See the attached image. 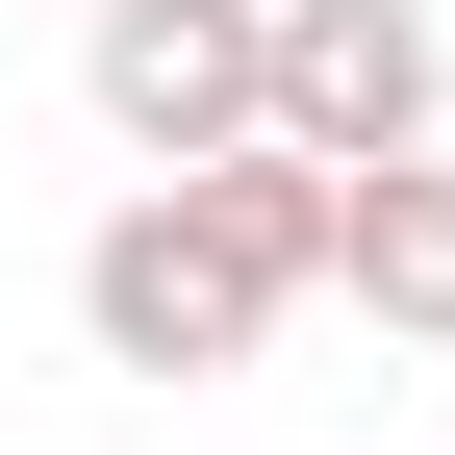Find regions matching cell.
Instances as JSON below:
<instances>
[{
  "label": "cell",
  "instance_id": "obj_4",
  "mask_svg": "<svg viewBox=\"0 0 455 455\" xmlns=\"http://www.w3.org/2000/svg\"><path fill=\"white\" fill-rule=\"evenodd\" d=\"M329 304L455 355V152H379V178H329Z\"/></svg>",
  "mask_w": 455,
  "mask_h": 455
},
{
  "label": "cell",
  "instance_id": "obj_3",
  "mask_svg": "<svg viewBox=\"0 0 455 455\" xmlns=\"http://www.w3.org/2000/svg\"><path fill=\"white\" fill-rule=\"evenodd\" d=\"M76 101L152 152V178L253 152V0H76Z\"/></svg>",
  "mask_w": 455,
  "mask_h": 455
},
{
  "label": "cell",
  "instance_id": "obj_2",
  "mask_svg": "<svg viewBox=\"0 0 455 455\" xmlns=\"http://www.w3.org/2000/svg\"><path fill=\"white\" fill-rule=\"evenodd\" d=\"M455 127V26L430 0H253V152L304 178H379V152Z\"/></svg>",
  "mask_w": 455,
  "mask_h": 455
},
{
  "label": "cell",
  "instance_id": "obj_1",
  "mask_svg": "<svg viewBox=\"0 0 455 455\" xmlns=\"http://www.w3.org/2000/svg\"><path fill=\"white\" fill-rule=\"evenodd\" d=\"M278 304H329V178H304V152H203V178H127L76 228L101 379H253Z\"/></svg>",
  "mask_w": 455,
  "mask_h": 455
}]
</instances>
